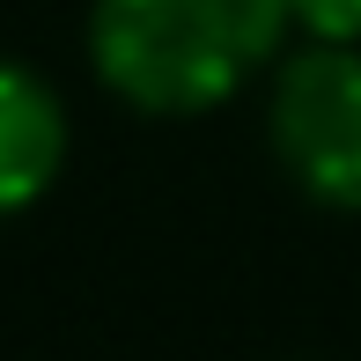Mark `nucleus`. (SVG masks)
Here are the masks:
<instances>
[{
	"mask_svg": "<svg viewBox=\"0 0 361 361\" xmlns=\"http://www.w3.org/2000/svg\"><path fill=\"white\" fill-rule=\"evenodd\" d=\"M295 23L310 37H332V44H361V0H288Z\"/></svg>",
	"mask_w": 361,
	"mask_h": 361,
	"instance_id": "20e7f679",
	"label": "nucleus"
},
{
	"mask_svg": "<svg viewBox=\"0 0 361 361\" xmlns=\"http://www.w3.org/2000/svg\"><path fill=\"white\" fill-rule=\"evenodd\" d=\"M273 155L317 207L361 214V44L317 37L273 74Z\"/></svg>",
	"mask_w": 361,
	"mask_h": 361,
	"instance_id": "f03ea898",
	"label": "nucleus"
},
{
	"mask_svg": "<svg viewBox=\"0 0 361 361\" xmlns=\"http://www.w3.org/2000/svg\"><path fill=\"white\" fill-rule=\"evenodd\" d=\"M288 0H96L89 59L140 111H214L281 52Z\"/></svg>",
	"mask_w": 361,
	"mask_h": 361,
	"instance_id": "f257e3e1",
	"label": "nucleus"
},
{
	"mask_svg": "<svg viewBox=\"0 0 361 361\" xmlns=\"http://www.w3.org/2000/svg\"><path fill=\"white\" fill-rule=\"evenodd\" d=\"M67 162V104L23 59H0V221L37 207Z\"/></svg>",
	"mask_w": 361,
	"mask_h": 361,
	"instance_id": "7ed1b4c3",
	"label": "nucleus"
}]
</instances>
